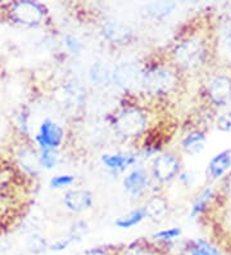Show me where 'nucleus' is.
<instances>
[{"label": "nucleus", "mask_w": 231, "mask_h": 255, "mask_svg": "<svg viewBox=\"0 0 231 255\" xmlns=\"http://www.w3.org/2000/svg\"><path fill=\"white\" fill-rule=\"evenodd\" d=\"M219 43L222 52L231 58V21L225 22L220 30Z\"/></svg>", "instance_id": "18"}, {"label": "nucleus", "mask_w": 231, "mask_h": 255, "mask_svg": "<svg viewBox=\"0 0 231 255\" xmlns=\"http://www.w3.org/2000/svg\"><path fill=\"white\" fill-rule=\"evenodd\" d=\"M83 255H111L108 252H104V250L100 249H91L87 250V252L83 253Z\"/></svg>", "instance_id": "31"}, {"label": "nucleus", "mask_w": 231, "mask_h": 255, "mask_svg": "<svg viewBox=\"0 0 231 255\" xmlns=\"http://www.w3.org/2000/svg\"><path fill=\"white\" fill-rule=\"evenodd\" d=\"M72 240L74 239H72L71 236L67 237V239H65V240H61V241H58V243H56L54 245L50 246V249L54 250V252H61V250H65L66 248H67V246L72 243Z\"/></svg>", "instance_id": "30"}, {"label": "nucleus", "mask_w": 231, "mask_h": 255, "mask_svg": "<svg viewBox=\"0 0 231 255\" xmlns=\"http://www.w3.org/2000/svg\"><path fill=\"white\" fill-rule=\"evenodd\" d=\"M28 249L32 253H41L45 250V241L41 237L34 236L28 241Z\"/></svg>", "instance_id": "28"}, {"label": "nucleus", "mask_w": 231, "mask_h": 255, "mask_svg": "<svg viewBox=\"0 0 231 255\" xmlns=\"http://www.w3.org/2000/svg\"><path fill=\"white\" fill-rule=\"evenodd\" d=\"M206 144V134L200 130H195L189 133L186 137L182 139V148L189 155H197Z\"/></svg>", "instance_id": "14"}, {"label": "nucleus", "mask_w": 231, "mask_h": 255, "mask_svg": "<svg viewBox=\"0 0 231 255\" xmlns=\"http://www.w3.org/2000/svg\"><path fill=\"white\" fill-rule=\"evenodd\" d=\"M190 255H219V252L204 240H199L190 250Z\"/></svg>", "instance_id": "22"}, {"label": "nucleus", "mask_w": 231, "mask_h": 255, "mask_svg": "<svg viewBox=\"0 0 231 255\" xmlns=\"http://www.w3.org/2000/svg\"><path fill=\"white\" fill-rule=\"evenodd\" d=\"M173 57L179 66L184 69H197L198 66L203 63L204 57H206V48H204V44L198 39H189L180 43L175 48Z\"/></svg>", "instance_id": "1"}, {"label": "nucleus", "mask_w": 231, "mask_h": 255, "mask_svg": "<svg viewBox=\"0 0 231 255\" xmlns=\"http://www.w3.org/2000/svg\"><path fill=\"white\" fill-rule=\"evenodd\" d=\"M103 164L113 171H123L136 161V156L131 153H113L102 157Z\"/></svg>", "instance_id": "12"}, {"label": "nucleus", "mask_w": 231, "mask_h": 255, "mask_svg": "<svg viewBox=\"0 0 231 255\" xmlns=\"http://www.w3.org/2000/svg\"><path fill=\"white\" fill-rule=\"evenodd\" d=\"M226 188H228V193L231 196V178L228 179V183H226Z\"/></svg>", "instance_id": "32"}, {"label": "nucleus", "mask_w": 231, "mask_h": 255, "mask_svg": "<svg viewBox=\"0 0 231 255\" xmlns=\"http://www.w3.org/2000/svg\"><path fill=\"white\" fill-rule=\"evenodd\" d=\"M36 140L41 148L56 149L63 140V129L56 123L45 120L41 124L39 134L36 135Z\"/></svg>", "instance_id": "7"}, {"label": "nucleus", "mask_w": 231, "mask_h": 255, "mask_svg": "<svg viewBox=\"0 0 231 255\" xmlns=\"http://www.w3.org/2000/svg\"><path fill=\"white\" fill-rule=\"evenodd\" d=\"M103 35L109 41L121 44L129 40L130 36H131V30L126 25L121 23V22L111 21L107 22L103 26Z\"/></svg>", "instance_id": "11"}, {"label": "nucleus", "mask_w": 231, "mask_h": 255, "mask_svg": "<svg viewBox=\"0 0 231 255\" xmlns=\"http://www.w3.org/2000/svg\"><path fill=\"white\" fill-rule=\"evenodd\" d=\"M65 44L66 47H67V49L70 50L72 54H75V56L80 54L81 49H82V45H81L80 41L77 40L75 36H72V35H67V36H66Z\"/></svg>", "instance_id": "25"}, {"label": "nucleus", "mask_w": 231, "mask_h": 255, "mask_svg": "<svg viewBox=\"0 0 231 255\" xmlns=\"http://www.w3.org/2000/svg\"><path fill=\"white\" fill-rule=\"evenodd\" d=\"M231 168V153L229 151L220 152L211 160L208 165V170H210L211 177L220 178L225 174L226 171Z\"/></svg>", "instance_id": "13"}, {"label": "nucleus", "mask_w": 231, "mask_h": 255, "mask_svg": "<svg viewBox=\"0 0 231 255\" xmlns=\"http://www.w3.org/2000/svg\"><path fill=\"white\" fill-rule=\"evenodd\" d=\"M208 96L216 106H225L231 98V79L220 75L212 79L208 85Z\"/></svg>", "instance_id": "8"}, {"label": "nucleus", "mask_w": 231, "mask_h": 255, "mask_svg": "<svg viewBox=\"0 0 231 255\" xmlns=\"http://www.w3.org/2000/svg\"><path fill=\"white\" fill-rule=\"evenodd\" d=\"M181 235V230L180 228H168V230L159 231L157 234H154L153 237L157 240H163V241H168V240H173L176 237H179Z\"/></svg>", "instance_id": "24"}, {"label": "nucleus", "mask_w": 231, "mask_h": 255, "mask_svg": "<svg viewBox=\"0 0 231 255\" xmlns=\"http://www.w3.org/2000/svg\"><path fill=\"white\" fill-rule=\"evenodd\" d=\"M143 78L144 74L135 63H123L113 72V80L123 89H130L138 84H143Z\"/></svg>", "instance_id": "4"}, {"label": "nucleus", "mask_w": 231, "mask_h": 255, "mask_svg": "<svg viewBox=\"0 0 231 255\" xmlns=\"http://www.w3.org/2000/svg\"><path fill=\"white\" fill-rule=\"evenodd\" d=\"M143 85L145 91L153 96H164L176 85V76L169 70L153 69L148 74H144Z\"/></svg>", "instance_id": "3"}, {"label": "nucleus", "mask_w": 231, "mask_h": 255, "mask_svg": "<svg viewBox=\"0 0 231 255\" xmlns=\"http://www.w3.org/2000/svg\"><path fill=\"white\" fill-rule=\"evenodd\" d=\"M21 159H23L22 165H23L27 170L35 171V169L37 168V161L36 159H35V153L28 151V155H27L26 152H23V156H21Z\"/></svg>", "instance_id": "27"}, {"label": "nucleus", "mask_w": 231, "mask_h": 255, "mask_svg": "<svg viewBox=\"0 0 231 255\" xmlns=\"http://www.w3.org/2000/svg\"><path fill=\"white\" fill-rule=\"evenodd\" d=\"M175 8V3H169V1H160V3H153L148 6L149 14L157 18H162V17L167 16L172 12Z\"/></svg>", "instance_id": "19"}, {"label": "nucleus", "mask_w": 231, "mask_h": 255, "mask_svg": "<svg viewBox=\"0 0 231 255\" xmlns=\"http://www.w3.org/2000/svg\"><path fill=\"white\" fill-rule=\"evenodd\" d=\"M123 186L127 192L134 196H138L145 190V187L148 186V174L143 169H135L127 177H125Z\"/></svg>", "instance_id": "10"}, {"label": "nucleus", "mask_w": 231, "mask_h": 255, "mask_svg": "<svg viewBox=\"0 0 231 255\" xmlns=\"http://www.w3.org/2000/svg\"><path fill=\"white\" fill-rule=\"evenodd\" d=\"M212 195H213V191L211 187H208V188H206V190L202 191V193H200L199 197L195 200V202L193 204V208H191L190 215L193 217V218L206 210L207 205H208V202H210L211 199H212Z\"/></svg>", "instance_id": "17"}, {"label": "nucleus", "mask_w": 231, "mask_h": 255, "mask_svg": "<svg viewBox=\"0 0 231 255\" xmlns=\"http://www.w3.org/2000/svg\"><path fill=\"white\" fill-rule=\"evenodd\" d=\"M179 169V160L171 153H164L154 160L153 174L159 182H168L177 175Z\"/></svg>", "instance_id": "5"}, {"label": "nucleus", "mask_w": 231, "mask_h": 255, "mask_svg": "<svg viewBox=\"0 0 231 255\" xmlns=\"http://www.w3.org/2000/svg\"><path fill=\"white\" fill-rule=\"evenodd\" d=\"M75 182L74 175H57V177L52 178L50 181V186L53 188H63V187L71 186Z\"/></svg>", "instance_id": "23"}, {"label": "nucleus", "mask_w": 231, "mask_h": 255, "mask_svg": "<svg viewBox=\"0 0 231 255\" xmlns=\"http://www.w3.org/2000/svg\"><path fill=\"white\" fill-rule=\"evenodd\" d=\"M145 217H147V215H145L144 208L136 209L134 212L129 213L127 215H125V217L120 218L118 221H116V226H117L118 228L127 230V228H131L134 227V226H136V224L140 223Z\"/></svg>", "instance_id": "16"}, {"label": "nucleus", "mask_w": 231, "mask_h": 255, "mask_svg": "<svg viewBox=\"0 0 231 255\" xmlns=\"http://www.w3.org/2000/svg\"><path fill=\"white\" fill-rule=\"evenodd\" d=\"M90 79L92 83L96 84H103L105 81L109 80V72L108 69L102 63H94L90 69Z\"/></svg>", "instance_id": "20"}, {"label": "nucleus", "mask_w": 231, "mask_h": 255, "mask_svg": "<svg viewBox=\"0 0 231 255\" xmlns=\"http://www.w3.org/2000/svg\"><path fill=\"white\" fill-rule=\"evenodd\" d=\"M63 201L68 210L81 213L92 205V195L86 190H72L66 193Z\"/></svg>", "instance_id": "9"}, {"label": "nucleus", "mask_w": 231, "mask_h": 255, "mask_svg": "<svg viewBox=\"0 0 231 255\" xmlns=\"http://www.w3.org/2000/svg\"><path fill=\"white\" fill-rule=\"evenodd\" d=\"M57 160H58V156H57L56 149L53 148H44L41 151L40 155V164L41 166H44L45 169H52L56 166Z\"/></svg>", "instance_id": "21"}, {"label": "nucleus", "mask_w": 231, "mask_h": 255, "mask_svg": "<svg viewBox=\"0 0 231 255\" xmlns=\"http://www.w3.org/2000/svg\"><path fill=\"white\" fill-rule=\"evenodd\" d=\"M13 17L23 25H37L44 17V9L34 1H19L13 8Z\"/></svg>", "instance_id": "6"}, {"label": "nucleus", "mask_w": 231, "mask_h": 255, "mask_svg": "<svg viewBox=\"0 0 231 255\" xmlns=\"http://www.w3.org/2000/svg\"><path fill=\"white\" fill-rule=\"evenodd\" d=\"M145 215L152 219H158L163 217L167 212V202L162 197H154L144 208Z\"/></svg>", "instance_id": "15"}, {"label": "nucleus", "mask_w": 231, "mask_h": 255, "mask_svg": "<svg viewBox=\"0 0 231 255\" xmlns=\"http://www.w3.org/2000/svg\"><path fill=\"white\" fill-rule=\"evenodd\" d=\"M123 255H154V253L147 248H142V246H131Z\"/></svg>", "instance_id": "29"}, {"label": "nucleus", "mask_w": 231, "mask_h": 255, "mask_svg": "<svg viewBox=\"0 0 231 255\" xmlns=\"http://www.w3.org/2000/svg\"><path fill=\"white\" fill-rule=\"evenodd\" d=\"M217 128L221 131L231 133V112H226V114L220 116L219 120H217Z\"/></svg>", "instance_id": "26"}, {"label": "nucleus", "mask_w": 231, "mask_h": 255, "mask_svg": "<svg viewBox=\"0 0 231 255\" xmlns=\"http://www.w3.org/2000/svg\"><path fill=\"white\" fill-rule=\"evenodd\" d=\"M147 127V116L140 110H125L114 120V129L122 137H136Z\"/></svg>", "instance_id": "2"}]
</instances>
